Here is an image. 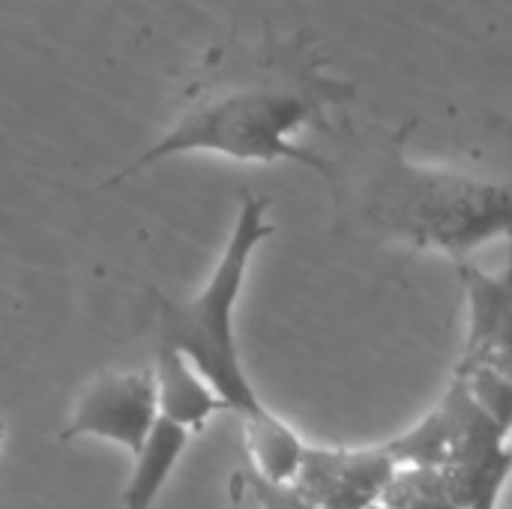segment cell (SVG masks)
Wrapping results in <instances>:
<instances>
[{
  "instance_id": "cell-1",
  "label": "cell",
  "mask_w": 512,
  "mask_h": 509,
  "mask_svg": "<svg viewBox=\"0 0 512 509\" xmlns=\"http://www.w3.org/2000/svg\"><path fill=\"white\" fill-rule=\"evenodd\" d=\"M333 123L339 147L324 156L336 216L354 228L417 252L471 258L492 240L512 243V123L501 120L495 147L456 156H414L411 123L354 129Z\"/></svg>"
},
{
  "instance_id": "cell-2",
  "label": "cell",
  "mask_w": 512,
  "mask_h": 509,
  "mask_svg": "<svg viewBox=\"0 0 512 509\" xmlns=\"http://www.w3.org/2000/svg\"><path fill=\"white\" fill-rule=\"evenodd\" d=\"M357 87L330 72V57L309 30L213 48L186 84L168 129L102 189L141 174L159 159L210 153L234 162H300L324 174L327 159L294 141L297 132L333 129V111Z\"/></svg>"
},
{
  "instance_id": "cell-3",
  "label": "cell",
  "mask_w": 512,
  "mask_h": 509,
  "mask_svg": "<svg viewBox=\"0 0 512 509\" xmlns=\"http://www.w3.org/2000/svg\"><path fill=\"white\" fill-rule=\"evenodd\" d=\"M267 210L270 201L246 189L240 195L237 219L225 243V252L216 270L210 273L207 285L192 300L183 303L156 294L162 345L177 348L219 393L228 411L237 414L240 420H249L267 408L258 399L243 369L237 336H234V309L243 294L252 255L273 234Z\"/></svg>"
},
{
  "instance_id": "cell-4",
  "label": "cell",
  "mask_w": 512,
  "mask_h": 509,
  "mask_svg": "<svg viewBox=\"0 0 512 509\" xmlns=\"http://www.w3.org/2000/svg\"><path fill=\"white\" fill-rule=\"evenodd\" d=\"M159 417L156 405V375L153 369L132 372H102L78 396L60 441L72 438H102L126 447L132 456L141 450L147 432Z\"/></svg>"
},
{
  "instance_id": "cell-5",
  "label": "cell",
  "mask_w": 512,
  "mask_h": 509,
  "mask_svg": "<svg viewBox=\"0 0 512 509\" xmlns=\"http://www.w3.org/2000/svg\"><path fill=\"white\" fill-rule=\"evenodd\" d=\"M396 459L378 450H306L294 486L318 509H369L396 480Z\"/></svg>"
},
{
  "instance_id": "cell-6",
  "label": "cell",
  "mask_w": 512,
  "mask_h": 509,
  "mask_svg": "<svg viewBox=\"0 0 512 509\" xmlns=\"http://www.w3.org/2000/svg\"><path fill=\"white\" fill-rule=\"evenodd\" d=\"M153 375H156L159 417H165L189 432H201L213 414L228 411V405L204 381V375L171 345H159Z\"/></svg>"
},
{
  "instance_id": "cell-7",
  "label": "cell",
  "mask_w": 512,
  "mask_h": 509,
  "mask_svg": "<svg viewBox=\"0 0 512 509\" xmlns=\"http://www.w3.org/2000/svg\"><path fill=\"white\" fill-rule=\"evenodd\" d=\"M189 438H192L189 429L165 417H156L141 450L135 453V465L123 489V509H153L162 486L168 483L183 450L189 447Z\"/></svg>"
},
{
  "instance_id": "cell-8",
  "label": "cell",
  "mask_w": 512,
  "mask_h": 509,
  "mask_svg": "<svg viewBox=\"0 0 512 509\" xmlns=\"http://www.w3.org/2000/svg\"><path fill=\"white\" fill-rule=\"evenodd\" d=\"M243 426H246V447L252 456V471L267 483L294 486V480L303 471L306 450H309L300 441V435L288 423H282L270 408L243 420Z\"/></svg>"
},
{
  "instance_id": "cell-9",
  "label": "cell",
  "mask_w": 512,
  "mask_h": 509,
  "mask_svg": "<svg viewBox=\"0 0 512 509\" xmlns=\"http://www.w3.org/2000/svg\"><path fill=\"white\" fill-rule=\"evenodd\" d=\"M507 477H510V468H504V471H498L495 477H489L486 486H483L477 495H471V498L462 504V509H498L501 492H504V486H507Z\"/></svg>"
},
{
  "instance_id": "cell-10",
  "label": "cell",
  "mask_w": 512,
  "mask_h": 509,
  "mask_svg": "<svg viewBox=\"0 0 512 509\" xmlns=\"http://www.w3.org/2000/svg\"><path fill=\"white\" fill-rule=\"evenodd\" d=\"M3 432H6V426H3V423H0V438H3Z\"/></svg>"
},
{
  "instance_id": "cell-11",
  "label": "cell",
  "mask_w": 512,
  "mask_h": 509,
  "mask_svg": "<svg viewBox=\"0 0 512 509\" xmlns=\"http://www.w3.org/2000/svg\"><path fill=\"white\" fill-rule=\"evenodd\" d=\"M252 509H258V504H255V507H252Z\"/></svg>"
}]
</instances>
